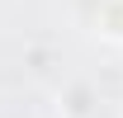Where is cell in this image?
<instances>
[{"mask_svg":"<svg viewBox=\"0 0 123 118\" xmlns=\"http://www.w3.org/2000/svg\"><path fill=\"white\" fill-rule=\"evenodd\" d=\"M95 104H99V90L90 80H71V85L62 90V118H90Z\"/></svg>","mask_w":123,"mask_h":118,"instance_id":"1","label":"cell"},{"mask_svg":"<svg viewBox=\"0 0 123 118\" xmlns=\"http://www.w3.org/2000/svg\"><path fill=\"white\" fill-rule=\"evenodd\" d=\"M99 33L114 38V43H123V0H109L99 10Z\"/></svg>","mask_w":123,"mask_h":118,"instance_id":"2","label":"cell"}]
</instances>
